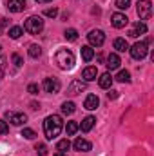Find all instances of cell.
Returning a JSON list of instances; mask_svg holds the SVG:
<instances>
[{
	"instance_id": "ac0fdd59",
	"label": "cell",
	"mask_w": 154,
	"mask_h": 156,
	"mask_svg": "<svg viewBox=\"0 0 154 156\" xmlns=\"http://www.w3.org/2000/svg\"><path fill=\"white\" fill-rule=\"evenodd\" d=\"M113 80H114V78L111 76V73H103L102 76L98 78V83H100V87H102V89H111Z\"/></svg>"
},
{
	"instance_id": "277c9868",
	"label": "cell",
	"mask_w": 154,
	"mask_h": 156,
	"mask_svg": "<svg viewBox=\"0 0 154 156\" xmlns=\"http://www.w3.org/2000/svg\"><path fill=\"white\" fill-rule=\"evenodd\" d=\"M136 11H138L140 20H149L151 15H152V4H151V0H138L136 2Z\"/></svg>"
},
{
	"instance_id": "d4e9b609",
	"label": "cell",
	"mask_w": 154,
	"mask_h": 156,
	"mask_svg": "<svg viewBox=\"0 0 154 156\" xmlns=\"http://www.w3.org/2000/svg\"><path fill=\"white\" fill-rule=\"evenodd\" d=\"M116 80L121 82V83H129V82H131V73H129V71H120V73L116 75Z\"/></svg>"
},
{
	"instance_id": "d6986e66",
	"label": "cell",
	"mask_w": 154,
	"mask_h": 156,
	"mask_svg": "<svg viewBox=\"0 0 154 156\" xmlns=\"http://www.w3.org/2000/svg\"><path fill=\"white\" fill-rule=\"evenodd\" d=\"M113 45H114V49L118 53H125V51H129V44H127V40L125 38H116L113 42Z\"/></svg>"
},
{
	"instance_id": "9a60e30c",
	"label": "cell",
	"mask_w": 154,
	"mask_h": 156,
	"mask_svg": "<svg viewBox=\"0 0 154 156\" xmlns=\"http://www.w3.org/2000/svg\"><path fill=\"white\" fill-rule=\"evenodd\" d=\"M96 76H98V69L93 67V66H89V67H85V69L82 71V78H83L85 82H93V80H96Z\"/></svg>"
},
{
	"instance_id": "30bf717a",
	"label": "cell",
	"mask_w": 154,
	"mask_h": 156,
	"mask_svg": "<svg viewBox=\"0 0 154 156\" xmlns=\"http://www.w3.org/2000/svg\"><path fill=\"white\" fill-rule=\"evenodd\" d=\"M111 22H113V26H114L116 29H121V27H125V26L129 24V18H127L123 13H114V15L111 16Z\"/></svg>"
},
{
	"instance_id": "e0dca14e",
	"label": "cell",
	"mask_w": 154,
	"mask_h": 156,
	"mask_svg": "<svg viewBox=\"0 0 154 156\" xmlns=\"http://www.w3.org/2000/svg\"><path fill=\"white\" fill-rule=\"evenodd\" d=\"M94 123H96V118L94 116H85L82 120V123L78 125V129H82L83 133H89V131L94 127Z\"/></svg>"
},
{
	"instance_id": "cb8c5ba5",
	"label": "cell",
	"mask_w": 154,
	"mask_h": 156,
	"mask_svg": "<svg viewBox=\"0 0 154 156\" xmlns=\"http://www.w3.org/2000/svg\"><path fill=\"white\" fill-rule=\"evenodd\" d=\"M27 53H29L31 58H38L40 55H42V47L37 45V44H33V45H29V51H27Z\"/></svg>"
},
{
	"instance_id": "f546056e",
	"label": "cell",
	"mask_w": 154,
	"mask_h": 156,
	"mask_svg": "<svg viewBox=\"0 0 154 156\" xmlns=\"http://www.w3.org/2000/svg\"><path fill=\"white\" fill-rule=\"evenodd\" d=\"M11 58H13V64H15V67H16V69H18V67H22L24 60H22V56H20V55H16V53H15Z\"/></svg>"
},
{
	"instance_id": "8fae6325",
	"label": "cell",
	"mask_w": 154,
	"mask_h": 156,
	"mask_svg": "<svg viewBox=\"0 0 154 156\" xmlns=\"http://www.w3.org/2000/svg\"><path fill=\"white\" fill-rule=\"evenodd\" d=\"M73 147H75V151H78V153H87V151L93 149L91 142H87V140H83V138H76L75 144H73Z\"/></svg>"
},
{
	"instance_id": "7c38bea8",
	"label": "cell",
	"mask_w": 154,
	"mask_h": 156,
	"mask_svg": "<svg viewBox=\"0 0 154 156\" xmlns=\"http://www.w3.org/2000/svg\"><path fill=\"white\" fill-rule=\"evenodd\" d=\"M82 91H85V82H82V80H75V82L67 87V94H71V96L80 94Z\"/></svg>"
},
{
	"instance_id": "836d02e7",
	"label": "cell",
	"mask_w": 154,
	"mask_h": 156,
	"mask_svg": "<svg viewBox=\"0 0 154 156\" xmlns=\"http://www.w3.org/2000/svg\"><path fill=\"white\" fill-rule=\"evenodd\" d=\"M27 93L29 94H38V85L37 83H29L27 85Z\"/></svg>"
},
{
	"instance_id": "74e56055",
	"label": "cell",
	"mask_w": 154,
	"mask_h": 156,
	"mask_svg": "<svg viewBox=\"0 0 154 156\" xmlns=\"http://www.w3.org/2000/svg\"><path fill=\"white\" fill-rule=\"evenodd\" d=\"M38 4H47V2H51V0H37Z\"/></svg>"
},
{
	"instance_id": "d590c367",
	"label": "cell",
	"mask_w": 154,
	"mask_h": 156,
	"mask_svg": "<svg viewBox=\"0 0 154 156\" xmlns=\"http://www.w3.org/2000/svg\"><path fill=\"white\" fill-rule=\"evenodd\" d=\"M9 24V20L7 18H0V35H2V31L5 29V26Z\"/></svg>"
},
{
	"instance_id": "5bb4252c",
	"label": "cell",
	"mask_w": 154,
	"mask_h": 156,
	"mask_svg": "<svg viewBox=\"0 0 154 156\" xmlns=\"http://www.w3.org/2000/svg\"><path fill=\"white\" fill-rule=\"evenodd\" d=\"M7 9L11 13H22L26 9V0H9L7 2Z\"/></svg>"
},
{
	"instance_id": "4fadbf2b",
	"label": "cell",
	"mask_w": 154,
	"mask_h": 156,
	"mask_svg": "<svg viewBox=\"0 0 154 156\" xmlns=\"http://www.w3.org/2000/svg\"><path fill=\"white\" fill-rule=\"evenodd\" d=\"M98 105H100V98H98L96 94H87V98H85V102H83V107H85L87 111H94Z\"/></svg>"
},
{
	"instance_id": "3957f363",
	"label": "cell",
	"mask_w": 154,
	"mask_h": 156,
	"mask_svg": "<svg viewBox=\"0 0 154 156\" xmlns=\"http://www.w3.org/2000/svg\"><path fill=\"white\" fill-rule=\"evenodd\" d=\"M44 29V20L40 16H29L24 24V31H27L29 35H38Z\"/></svg>"
},
{
	"instance_id": "52a82bcc",
	"label": "cell",
	"mask_w": 154,
	"mask_h": 156,
	"mask_svg": "<svg viewBox=\"0 0 154 156\" xmlns=\"http://www.w3.org/2000/svg\"><path fill=\"white\" fill-rule=\"evenodd\" d=\"M60 87H62V83H60V80L58 78H45L44 80V89H45V93H51V94H56L58 91H60Z\"/></svg>"
},
{
	"instance_id": "ffe728a7",
	"label": "cell",
	"mask_w": 154,
	"mask_h": 156,
	"mask_svg": "<svg viewBox=\"0 0 154 156\" xmlns=\"http://www.w3.org/2000/svg\"><path fill=\"white\" fill-rule=\"evenodd\" d=\"M82 58H83L85 62H91V60L94 58V49H93L91 45H83V47H82Z\"/></svg>"
},
{
	"instance_id": "6da1fadb",
	"label": "cell",
	"mask_w": 154,
	"mask_h": 156,
	"mask_svg": "<svg viewBox=\"0 0 154 156\" xmlns=\"http://www.w3.org/2000/svg\"><path fill=\"white\" fill-rule=\"evenodd\" d=\"M64 129V122L58 115H49L44 120V134L47 140H54Z\"/></svg>"
},
{
	"instance_id": "4dcf8cb0",
	"label": "cell",
	"mask_w": 154,
	"mask_h": 156,
	"mask_svg": "<svg viewBox=\"0 0 154 156\" xmlns=\"http://www.w3.org/2000/svg\"><path fill=\"white\" fill-rule=\"evenodd\" d=\"M131 5V0H116V7L118 9H127Z\"/></svg>"
},
{
	"instance_id": "ab89813d",
	"label": "cell",
	"mask_w": 154,
	"mask_h": 156,
	"mask_svg": "<svg viewBox=\"0 0 154 156\" xmlns=\"http://www.w3.org/2000/svg\"><path fill=\"white\" fill-rule=\"evenodd\" d=\"M0 51H2V45H0Z\"/></svg>"
},
{
	"instance_id": "8d00e7d4",
	"label": "cell",
	"mask_w": 154,
	"mask_h": 156,
	"mask_svg": "<svg viewBox=\"0 0 154 156\" xmlns=\"http://www.w3.org/2000/svg\"><path fill=\"white\" fill-rule=\"evenodd\" d=\"M107 98H109V100H116V98H118V91H113V89H111V91L107 93Z\"/></svg>"
},
{
	"instance_id": "83f0119b",
	"label": "cell",
	"mask_w": 154,
	"mask_h": 156,
	"mask_svg": "<svg viewBox=\"0 0 154 156\" xmlns=\"http://www.w3.org/2000/svg\"><path fill=\"white\" fill-rule=\"evenodd\" d=\"M22 136H24L26 140H35V138H37V133H35L33 129H24V131H22Z\"/></svg>"
},
{
	"instance_id": "ba28073f",
	"label": "cell",
	"mask_w": 154,
	"mask_h": 156,
	"mask_svg": "<svg viewBox=\"0 0 154 156\" xmlns=\"http://www.w3.org/2000/svg\"><path fill=\"white\" fill-rule=\"evenodd\" d=\"M147 33V26H145V22H134L132 24V27L129 29V37L131 38H138L140 35H145Z\"/></svg>"
},
{
	"instance_id": "44dd1931",
	"label": "cell",
	"mask_w": 154,
	"mask_h": 156,
	"mask_svg": "<svg viewBox=\"0 0 154 156\" xmlns=\"http://www.w3.org/2000/svg\"><path fill=\"white\" fill-rule=\"evenodd\" d=\"M7 35H9V38L18 40L22 35H24V29H22V27H18V26H13V27L9 29V33H7Z\"/></svg>"
},
{
	"instance_id": "4316f807",
	"label": "cell",
	"mask_w": 154,
	"mask_h": 156,
	"mask_svg": "<svg viewBox=\"0 0 154 156\" xmlns=\"http://www.w3.org/2000/svg\"><path fill=\"white\" fill-rule=\"evenodd\" d=\"M64 37L69 40V42H75V40H78V31L76 29H65Z\"/></svg>"
},
{
	"instance_id": "484cf974",
	"label": "cell",
	"mask_w": 154,
	"mask_h": 156,
	"mask_svg": "<svg viewBox=\"0 0 154 156\" xmlns=\"http://www.w3.org/2000/svg\"><path fill=\"white\" fill-rule=\"evenodd\" d=\"M76 131H78V122H67V125H65V133H67V136H73Z\"/></svg>"
},
{
	"instance_id": "e575fe53",
	"label": "cell",
	"mask_w": 154,
	"mask_h": 156,
	"mask_svg": "<svg viewBox=\"0 0 154 156\" xmlns=\"http://www.w3.org/2000/svg\"><path fill=\"white\" fill-rule=\"evenodd\" d=\"M9 131V125H7V122L5 120H0V134H5Z\"/></svg>"
},
{
	"instance_id": "f35d334b",
	"label": "cell",
	"mask_w": 154,
	"mask_h": 156,
	"mask_svg": "<svg viewBox=\"0 0 154 156\" xmlns=\"http://www.w3.org/2000/svg\"><path fill=\"white\" fill-rule=\"evenodd\" d=\"M54 156H67V154H65V153H56Z\"/></svg>"
},
{
	"instance_id": "2e32d148",
	"label": "cell",
	"mask_w": 154,
	"mask_h": 156,
	"mask_svg": "<svg viewBox=\"0 0 154 156\" xmlns=\"http://www.w3.org/2000/svg\"><path fill=\"white\" fill-rule=\"evenodd\" d=\"M120 64H121V60H120V56L116 55V53H111L109 56H107V69L109 71H114V69H118L120 67Z\"/></svg>"
},
{
	"instance_id": "d6a6232c",
	"label": "cell",
	"mask_w": 154,
	"mask_h": 156,
	"mask_svg": "<svg viewBox=\"0 0 154 156\" xmlns=\"http://www.w3.org/2000/svg\"><path fill=\"white\" fill-rule=\"evenodd\" d=\"M4 75H5V58L0 56V80L4 78Z\"/></svg>"
},
{
	"instance_id": "5b68a950",
	"label": "cell",
	"mask_w": 154,
	"mask_h": 156,
	"mask_svg": "<svg viewBox=\"0 0 154 156\" xmlns=\"http://www.w3.org/2000/svg\"><path fill=\"white\" fill-rule=\"evenodd\" d=\"M129 51L134 60H143L149 53V45H147V42H136L132 47H129Z\"/></svg>"
},
{
	"instance_id": "603a6c76",
	"label": "cell",
	"mask_w": 154,
	"mask_h": 156,
	"mask_svg": "<svg viewBox=\"0 0 154 156\" xmlns=\"http://www.w3.org/2000/svg\"><path fill=\"white\" fill-rule=\"evenodd\" d=\"M75 111H76V105L73 102H64L62 104V113L64 115H73Z\"/></svg>"
},
{
	"instance_id": "1f68e13d",
	"label": "cell",
	"mask_w": 154,
	"mask_h": 156,
	"mask_svg": "<svg viewBox=\"0 0 154 156\" xmlns=\"http://www.w3.org/2000/svg\"><path fill=\"white\" fill-rule=\"evenodd\" d=\"M44 15H45V16H49V18H54V16L58 15V9H56V7H53V9H45V11H44Z\"/></svg>"
},
{
	"instance_id": "f1b7e54d",
	"label": "cell",
	"mask_w": 154,
	"mask_h": 156,
	"mask_svg": "<svg viewBox=\"0 0 154 156\" xmlns=\"http://www.w3.org/2000/svg\"><path fill=\"white\" fill-rule=\"evenodd\" d=\"M35 149H37L38 156H47V147H45V144H37Z\"/></svg>"
},
{
	"instance_id": "8992f818",
	"label": "cell",
	"mask_w": 154,
	"mask_h": 156,
	"mask_svg": "<svg viewBox=\"0 0 154 156\" xmlns=\"http://www.w3.org/2000/svg\"><path fill=\"white\" fill-rule=\"evenodd\" d=\"M87 40H89L91 45L100 47V45H103V42H105V33H103L102 29H93V31L87 35Z\"/></svg>"
},
{
	"instance_id": "7a4b0ae2",
	"label": "cell",
	"mask_w": 154,
	"mask_h": 156,
	"mask_svg": "<svg viewBox=\"0 0 154 156\" xmlns=\"http://www.w3.org/2000/svg\"><path fill=\"white\" fill-rule=\"evenodd\" d=\"M54 60H56L58 67L64 69V71H69V69H73V66H75V55H73L69 49H60V51L56 53Z\"/></svg>"
},
{
	"instance_id": "7402d4cb",
	"label": "cell",
	"mask_w": 154,
	"mask_h": 156,
	"mask_svg": "<svg viewBox=\"0 0 154 156\" xmlns=\"http://www.w3.org/2000/svg\"><path fill=\"white\" fill-rule=\"evenodd\" d=\"M69 147H71V142H69L67 138H64V140H60V142L56 144V151H58V153H67Z\"/></svg>"
},
{
	"instance_id": "9c48e42d",
	"label": "cell",
	"mask_w": 154,
	"mask_h": 156,
	"mask_svg": "<svg viewBox=\"0 0 154 156\" xmlns=\"http://www.w3.org/2000/svg\"><path fill=\"white\" fill-rule=\"evenodd\" d=\"M5 118L13 123V125H24L26 122H27V116L24 115V113H5Z\"/></svg>"
}]
</instances>
